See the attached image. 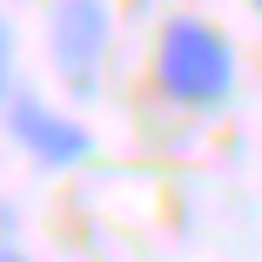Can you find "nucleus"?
Wrapping results in <instances>:
<instances>
[{
    "instance_id": "nucleus-1",
    "label": "nucleus",
    "mask_w": 262,
    "mask_h": 262,
    "mask_svg": "<svg viewBox=\"0 0 262 262\" xmlns=\"http://www.w3.org/2000/svg\"><path fill=\"white\" fill-rule=\"evenodd\" d=\"M155 88L175 108H222L235 94V47L222 27H208L195 14H175L155 47Z\"/></svg>"
},
{
    "instance_id": "nucleus-2",
    "label": "nucleus",
    "mask_w": 262,
    "mask_h": 262,
    "mask_svg": "<svg viewBox=\"0 0 262 262\" xmlns=\"http://www.w3.org/2000/svg\"><path fill=\"white\" fill-rule=\"evenodd\" d=\"M47 47H54L61 81L74 94H94L101 88V61H108V7H101V0H54Z\"/></svg>"
},
{
    "instance_id": "nucleus-3",
    "label": "nucleus",
    "mask_w": 262,
    "mask_h": 262,
    "mask_svg": "<svg viewBox=\"0 0 262 262\" xmlns=\"http://www.w3.org/2000/svg\"><path fill=\"white\" fill-rule=\"evenodd\" d=\"M7 128H14V141L34 155L40 168H81L94 155V135L74 115H54V108H40V101H27V94L7 101Z\"/></svg>"
},
{
    "instance_id": "nucleus-4",
    "label": "nucleus",
    "mask_w": 262,
    "mask_h": 262,
    "mask_svg": "<svg viewBox=\"0 0 262 262\" xmlns=\"http://www.w3.org/2000/svg\"><path fill=\"white\" fill-rule=\"evenodd\" d=\"M0 262H34V255L14 242V215H7V208H0Z\"/></svg>"
},
{
    "instance_id": "nucleus-5",
    "label": "nucleus",
    "mask_w": 262,
    "mask_h": 262,
    "mask_svg": "<svg viewBox=\"0 0 262 262\" xmlns=\"http://www.w3.org/2000/svg\"><path fill=\"white\" fill-rule=\"evenodd\" d=\"M7 74H14V34H7V20H0V101H7Z\"/></svg>"
},
{
    "instance_id": "nucleus-6",
    "label": "nucleus",
    "mask_w": 262,
    "mask_h": 262,
    "mask_svg": "<svg viewBox=\"0 0 262 262\" xmlns=\"http://www.w3.org/2000/svg\"><path fill=\"white\" fill-rule=\"evenodd\" d=\"M255 7H262V0H255Z\"/></svg>"
}]
</instances>
